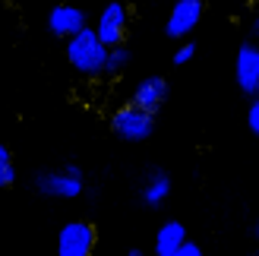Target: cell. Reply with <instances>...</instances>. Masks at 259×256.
<instances>
[{
	"mask_svg": "<svg viewBox=\"0 0 259 256\" xmlns=\"http://www.w3.org/2000/svg\"><path fill=\"white\" fill-rule=\"evenodd\" d=\"M105 57H108V48L101 45V38L95 35V29H89V25L67 38V60L76 73L101 76L105 73Z\"/></svg>",
	"mask_w": 259,
	"mask_h": 256,
	"instance_id": "obj_1",
	"label": "cell"
},
{
	"mask_svg": "<svg viewBox=\"0 0 259 256\" xmlns=\"http://www.w3.org/2000/svg\"><path fill=\"white\" fill-rule=\"evenodd\" d=\"M111 130L120 139H126V143H142V139H149L152 130H155V114L136 108L133 101H126V105H120L111 114Z\"/></svg>",
	"mask_w": 259,
	"mask_h": 256,
	"instance_id": "obj_2",
	"label": "cell"
},
{
	"mask_svg": "<svg viewBox=\"0 0 259 256\" xmlns=\"http://www.w3.org/2000/svg\"><path fill=\"white\" fill-rule=\"evenodd\" d=\"M35 190L51 199H76L82 193V168L67 164L63 171H41L35 177Z\"/></svg>",
	"mask_w": 259,
	"mask_h": 256,
	"instance_id": "obj_3",
	"label": "cell"
},
{
	"mask_svg": "<svg viewBox=\"0 0 259 256\" xmlns=\"http://www.w3.org/2000/svg\"><path fill=\"white\" fill-rule=\"evenodd\" d=\"M98 231L92 222H70L57 234V256H92Z\"/></svg>",
	"mask_w": 259,
	"mask_h": 256,
	"instance_id": "obj_4",
	"label": "cell"
},
{
	"mask_svg": "<svg viewBox=\"0 0 259 256\" xmlns=\"http://www.w3.org/2000/svg\"><path fill=\"white\" fill-rule=\"evenodd\" d=\"M126 25H130V13L123 4H108L105 10L98 13V22H95V35L101 38L105 48L114 45H123L126 41Z\"/></svg>",
	"mask_w": 259,
	"mask_h": 256,
	"instance_id": "obj_5",
	"label": "cell"
},
{
	"mask_svg": "<svg viewBox=\"0 0 259 256\" xmlns=\"http://www.w3.org/2000/svg\"><path fill=\"white\" fill-rule=\"evenodd\" d=\"M202 13H205V4H202V0H177V4L171 7V13H167L164 32L171 35V38H180V41H184V38L199 25Z\"/></svg>",
	"mask_w": 259,
	"mask_h": 256,
	"instance_id": "obj_6",
	"label": "cell"
},
{
	"mask_svg": "<svg viewBox=\"0 0 259 256\" xmlns=\"http://www.w3.org/2000/svg\"><path fill=\"white\" fill-rule=\"evenodd\" d=\"M234 79L240 86V92H247V95H256L259 92V48L253 41L240 45V51H237Z\"/></svg>",
	"mask_w": 259,
	"mask_h": 256,
	"instance_id": "obj_7",
	"label": "cell"
},
{
	"mask_svg": "<svg viewBox=\"0 0 259 256\" xmlns=\"http://www.w3.org/2000/svg\"><path fill=\"white\" fill-rule=\"evenodd\" d=\"M85 25H89L85 13L79 7H73V4H57L54 10L48 13V29H51V35H57V38H70L79 29H85Z\"/></svg>",
	"mask_w": 259,
	"mask_h": 256,
	"instance_id": "obj_8",
	"label": "cell"
},
{
	"mask_svg": "<svg viewBox=\"0 0 259 256\" xmlns=\"http://www.w3.org/2000/svg\"><path fill=\"white\" fill-rule=\"evenodd\" d=\"M164 101H167V79L164 76H149V79H142L133 89V105L149 111V114H158Z\"/></svg>",
	"mask_w": 259,
	"mask_h": 256,
	"instance_id": "obj_9",
	"label": "cell"
},
{
	"mask_svg": "<svg viewBox=\"0 0 259 256\" xmlns=\"http://www.w3.org/2000/svg\"><path fill=\"white\" fill-rule=\"evenodd\" d=\"M139 196H142V202H146V206H161V202L171 196V174L152 168V171L146 174V181H142Z\"/></svg>",
	"mask_w": 259,
	"mask_h": 256,
	"instance_id": "obj_10",
	"label": "cell"
},
{
	"mask_svg": "<svg viewBox=\"0 0 259 256\" xmlns=\"http://www.w3.org/2000/svg\"><path fill=\"white\" fill-rule=\"evenodd\" d=\"M184 240H187V228L171 219V222H164L158 228V234H155V253L158 256H174Z\"/></svg>",
	"mask_w": 259,
	"mask_h": 256,
	"instance_id": "obj_11",
	"label": "cell"
},
{
	"mask_svg": "<svg viewBox=\"0 0 259 256\" xmlns=\"http://www.w3.org/2000/svg\"><path fill=\"white\" fill-rule=\"evenodd\" d=\"M126 63H130V48H126V45H114V48H108L105 73L117 76V73H123V70H126Z\"/></svg>",
	"mask_w": 259,
	"mask_h": 256,
	"instance_id": "obj_12",
	"label": "cell"
},
{
	"mask_svg": "<svg viewBox=\"0 0 259 256\" xmlns=\"http://www.w3.org/2000/svg\"><path fill=\"white\" fill-rule=\"evenodd\" d=\"M13 184H16V164H13L10 149L0 143V190H10Z\"/></svg>",
	"mask_w": 259,
	"mask_h": 256,
	"instance_id": "obj_13",
	"label": "cell"
},
{
	"mask_svg": "<svg viewBox=\"0 0 259 256\" xmlns=\"http://www.w3.org/2000/svg\"><path fill=\"white\" fill-rule=\"evenodd\" d=\"M193 57H196V45H193V41H184V45H180L177 51H174V67H184V63H190Z\"/></svg>",
	"mask_w": 259,
	"mask_h": 256,
	"instance_id": "obj_14",
	"label": "cell"
},
{
	"mask_svg": "<svg viewBox=\"0 0 259 256\" xmlns=\"http://www.w3.org/2000/svg\"><path fill=\"white\" fill-rule=\"evenodd\" d=\"M247 126H250L253 136H259V101L256 98L250 101V108H247Z\"/></svg>",
	"mask_w": 259,
	"mask_h": 256,
	"instance_id": "obj_15",
	"label": "cell"
},
{
	"mask_svg": "<svg viewBox=\"0 0 259 256\" xmlns=\"http://www.w3.org/2000/svg\"><path fill=\"white\" fill-rule=\"evenodd\" d=\"M174 256H202V247H199V244H193V240H184V244L177 247Z\"/></svg>",
	"mask_w": 259,
	"mask_h": 256,
	"instance_id": "obj_16",
	"label": "cell"
},
{
	"mask_svg": "<svg viewBox=\"0 0 259 256\" xmlns=\"http://www.w3.org/2000/svg\"><path fill=\"white\" fill-rule=\"evenodd\" d=\"M126 256H146V253H142V250H130Z\"/></svg>",
	"mask_w": 259,
	"mask_h": 256,
	"instance_id": "obj_17",
	"label": "cell"
}]
</instances>
